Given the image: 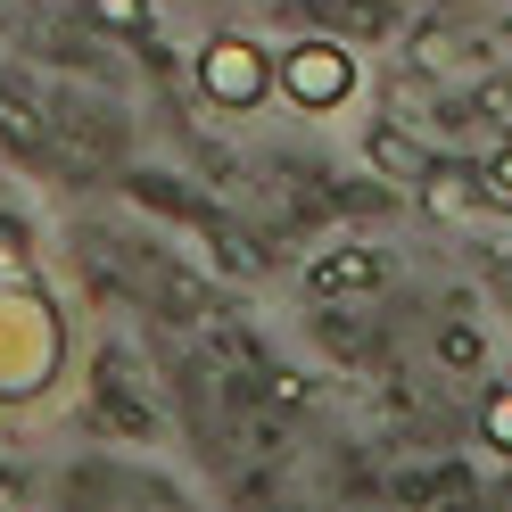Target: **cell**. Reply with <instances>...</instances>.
Returning <instances> with one entry per match:
<instances>
[{"instance_id":"1","label":"cell","mask_w":512,"mask_h":512,"mask_svg":"<svg viewBox=\"0 0 512 512\" xmlns=\"http://www.w3.org/2000/svg\"><path fill=\"white\" fill-rule=\"evenodd\" d=\"M273 83L290 91L298 108H314V116H331L347 91H356V58H347L339 42H298V50H281V67H273Z\"/></svg>"},{"instance_id":"2","label":"cell","mask_w":512,"mask_h":512,"mask_svg":"<svg viewBox=\"0 0 512 512\" xmlns=\"http://www.w3.org/2000/svg\"><path fill=\"white\" fill-rule=\"evenodd\" d=\"M199 83L215 91L223 108H248V100H265V91H273V67H265V50H256V42L223 34V42H207V58H199Z\"/></svg>"},{"instance_id":"3","label":"cell","mask_w":512,"mask_h":512,"mask_svg":"<svg viewBox=\"0 0 512 512\" xmlns=\"http://www.w3.org/2000/svg\"><path fill=\"white\" fill-rule=\"evenodd\" d=\"M314 290H323V298H364V290H380V256H372V248L323 256V265H314Z\"/></svg>"},{"instance_id":"4","label":"cell","mask_w":512,"mask_h":512,"mask_svg":"<svg viewBox=\"0 0 512 512\" xmlns=\"http://www.w3.org/2000/svg\"><path fill=\"white\" fill-rule=\"evenodd\" d=\"M471 199H479L471 174H455V166H430V174H422V207H430V215H471Z\"/></svg>"},{"instance_id":"5","label":"cell","mask_w":512,"mask_h":512,"mask_svg":"<svg viewBox=\"0 0 512 512\" xmlns=\"http://www.w3.org/2000/svg\"><path fill=\"white\" fill-rule=\"evenodd\" d=\"M438 356H446V364H455V372H479V364H488V339H479L471 323H455V331H446V339H438Z\"/></svg>"},{"instance_id":"6","label":"cell","mask_w":512,"mask_h":512,"mask_svg":"<svg viewBox=\"0 0 512 512\" xmlns=\"http://www.w3.org/2000/svg\"><path fill=\"white\" fill-rule=\"evenodd\" d=\"M479 438H488L496 455H512V389H496V397H488V413H479Z\"/></svg>"}]
</instances>
